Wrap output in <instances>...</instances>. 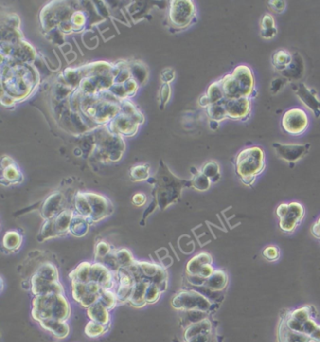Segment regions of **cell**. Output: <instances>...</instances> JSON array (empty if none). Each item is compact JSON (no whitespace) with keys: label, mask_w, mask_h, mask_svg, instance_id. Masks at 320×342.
Wrapping results in <instances>:
<instances>
[{"label":"cell","mask_w":320,"mask_h":342,"mask_svg":"<svg viewBox=\"0 0 320 342\" xmlns=\"http://www.w3.org/2000/svg\"><path fill=\"white\" fill-rule=\"evenodd\" d=\"M61 199H62V197L58 193L51 195L47 198V200L44 202V204L42 206V209H41V215H42L43 218L47 219V220L52 219V217L54 216V215L56 213H58L57 211L60 207Z\"/></svg>","instance_id":"ffe728a7"},{"label":"cell","mask_w":320,"mask_h":342,"mask_svg":"<svg viewBox=\"0 0 320 342\" xmlns=\"http://www.w3.org/2000/svg\"><path fill=\"white\" fill-rule=\"evenodd\" d=\"M115 254L121 268H128L135 263V260H134L132 254L126 249H120Z\"/></svg>","instance_id":"74e56055"},{"label":"cell","mask_w":320,"mask_h":342,"mask_svg":"<svg viewBox=\"0 0 320 342\" xmlns=\"http://www.w3.org/2000/svg\"><path fill=\"white\" fill-rule=\"evenodd\" d=\"M174 77H175V72H174L173 69H166V70H163L162 72H161V79L163 83H168L170 81L174 80Z\"/></svg>","instance_id":"c3c4849f"},{"label":"cell","mask_w":320,"mask_h":342,"mask_svg":"<svg viewBox=\"0 0 320 342\" xmlns=\"http://www.w3.org/2000/svg\"><path fill=\"white\" fill-rule=\"evenodd\" d=\"M22 174L16 164H11L10 166L2 169V180H6L8 185L10 183H16L22 180Z\"/></svg>","instance_id":"f546056e"},{"label":"cell","mask_w":320,"mask_h":342,"mask_svg":"<svg viewBox=\"0 0 320 342\" xmlns=\"http://www.w3.org/2000/svg\"><path fill=\"white\" fill-rule=\"evenodd\" d=\"M58 233L56 232L55 229V223H54V219H49L47 220L44 225L42 226V229L40 231V236L42 237V239H48L51 237L57 236Z\"/></svg>","instance_id":"60d3db41"},{"label":"cell","mask_w":320,"mask_h":342,"mask_svg":"<svg viewBox=\"0 0 320 342\" xmlns=\"http://www.w3.org/2000/svg\"><path fill=\"white\" fill-rule=\"evenodd\" d=\"M268 8L275 14H283L286 9V2L284 0H270L267 2Z\"/></svg>","instance_id":"f6af8a7d"},{"label":"cell","mask_w":320,"mask_h":342,"mask_svg":"<svg viewBox=\"0 0 320 342\" xmlns=\"http://www.w3.org/2000/svg\"><path fill=\"white\" fill-rule=\"evenodd\" d=\"M272 147L282 160L287 163H297L306 155L310 144H283L275 142Z\"/></svg>","instance_id":"30bf717a"},{"label":"cell","mask_w":320,"mask_h":342,"mask_svg":"<svg viewBox=\"0 0 320 342\" xmlns=\"http://www.w3.org/2000/svg\"><path fill=\"white\" fill-rule=\"evenodd\" d=\"M37 275H39L41 278L52 281V282H58V274L57 270L55 267L51 263H44L38 269Z\"/></svg>","instance_id":"4dcf8cb0"},{"label":"cell","mask_w":320,"mask_h":342,"mask_svg":"<svg viewBox=\"0 0 320 342\" xmlns=\"http://www.w3.org/2000/svg\"><path fill=\"white\" fill-rule=\"evenodd\" d=\"M88 315L91 321L104 325H107L110 320L108 309L100 302H97L93 306L88 308Z\"/></svg>","instance_id":"44dd1931"},{"label":"cell","mask_w":320,"mask_h":342,"mask_svg":"<svg viewBox=\"0 0 320 342\" xmlns=\"http://www.w3.org/2000/svg\"><path fill=\"white\" fill-rule=\"evenodd\" d=\"M213 259L208 253H200L193 258L187 264V273L189 275H199L201 269L207 265L212 264Z\"/></svg>","instance_id":"2e32d148"},{"label":"cell","mask_w":320,"mask_h":342,"mask_svg":"<svg viewBox=\"0 0 320 342\" xmlns=\"http://www.w3.org/2000/svg\"><path fill=\"white\" fill-rule=\"evenodd\" d=\"M150 280H142V281H138L135 282L131 297L129 299V303L136 306V307H141L144 306L147 302H146V292H147V288L148 285L150 284Z\"/></svg>","instance_id":"9a60e30c"},{"label":"cell","mask_w":320,"mask_h":342,"mask_svg":"<svg viewBox=\"0 0 320 342\" xmlns=\"http://www.w3.org/2000/svg\"><path fill=\"white\" fill-rule=\"evenodd\" d=\"M219 82L227 100L239 98L252 99L256 95L253 70L245 64L237 66L232 73L226 74Z\"/></svg>","instance_id":"6da1fadb"},{"label":"cell","mask_w":320,"mask_h":342,"mask_svg":"<svg viewBox=\"0 0 320 342\" xmlns=\"http://www.w3.org/2000/svg\"><path fill=\"white\" fill-rule=\"evenodd\" d=\"M172 306L175 308L181 310H198L206 312L211 308L212 304L203 294L195 290H190L178 293L172 300Z\"/></svg>","instance_id":"52a82bcc"},{"label":"cell","mask_w":320,"mask_h":342,"mask_svg":"<svg viewBox=\"0 0 320 342\" xmlns=\"http://www.w3.org/2000/svg\"><path fill=\"white\" fill-rule=\"evenodd\" d=\"M296 95L302 101V105L312 111L317 117L320 115V101L317 92L313 89H309L305 84L302 83L299 85Z\"/></svg>","instance_id":"4fadbf2b"},{"label":"cell","mask_w":320,"mask_h":342,"mask_svg":"<svg viewBox=\"0 0 320 342\" xmlns=\"http://www.w3.org/2000/svg\"><path fill=\"white\" fill-rule=\"evenodd\" d=\"M85 196L91 208V216L89 219H91L92 221H99L112 213V205L106 198L90 193H87Z\"/></svg>","instance_id":"8fae6325"},{"label":"cell","mask_w":320,"mask_h":342,"mask_svg":"<svg viewBox=\"0 0 320 342\" xmlns=\"http://www.w3.org/2000/svg\"><path fill=\"white\" fill-rule=\"evenodd\" d=\"M21 236L15 232H9L6 233L3 239V246L9 250H16L21 246Z\"/></svg>","instance_id":"e575fe53"},{"label":"cell","mask_w":320,"mask_h":342,"mask_svg":"<svg viewBox=\"0 0 320 342\" xmlns=\"http://www.w3.org/2000/svg\"><path fill=\"white\" fill-rule=\"evenodd\" d=\"M98 302H100L105 307H107L108 310H110L113 307H115L118 302V298H117V295H115V293L109 291L108 289L102 288Z\"/></svg>","instance_id":"d590c367"},{"label":"cell","mask_w":320,"mask_h":342,"mask_svg":"<svg viewBox=\"0 0 320 342\" xmlns=\"http://www.w3.org/2000/svg\"><path fill=\"white\" fill-rule=\"evenodd\" d=\"M266 168L265 152L262 148L253 146L245 148L235 158V171L243 184L253 186L256 178Z\"/></svg>","instance_id":"7a4b0ae2"},{"label":"cell","mask_w":320,"mask_h":342,"mask_svg":"<svg viewBox=\"0 0 320 342\" xmlns=\"http://www.w3.org/2000/svg\"><path fill=\"white\" fill-rule=\"evenodd\" d=\"M70 305L63 294L37 296L33 301L32 316L38 322L44 320L66 321L70 316Z\"/></svg>","instance_id":"277c9868"},{"label":"cell","mask_w":320,"mask_h":342,"mask_svg":"<svg viewBox=\"0 0 320 342\" xmlns=\"http://www.w3.org/2000/svg\"><path fill=\"white\" fill-rule=\"evenodd\" d=\"M75 207H76V210H77L79 216H84L87 219L90 217V216H91V208H90L89 202L87 199L85 194L84 195H82V194L78 195V197L76 198V200H75Z\"/></svg>","instance_id":"836d02e7"},{"label":"cell","mask_w":320,"mask_h":342,"mask_svg":"<svg viewBox=\"0 0 320 342\" xmlns=\"http://www.w3.org/2000/svg\"><path fill=\"white\" fill-rule=\"evenodd\" d=\"M40 325L50 331L54 337L58 339H63L69 334V326L63 322L58 320H44L40 321Z\"/></svg>","instance_id":"d6986e66"},{"label":"cell","mask_w":320,"mask_h":342,"mask_svg":"<svg viewBox=\"0 0 320 342\" xmlns=\"http://www.w3.org/2000/svg\"><path fill=\"white\" fill-rule=\"evenodd\" d=\"M106 332V325L101 324L99 323L96 322H89L86 329H85V333L87 336H89V338H97L100 337L101 335H103Z\"/></svg>","instance_id":"f35d334b"},{"label":"cell","mask_w":320,"mask_h":342,"mask_svg":"<svg viewBox=\"0 0 320 342\" xmlns=\"http://www.w3.org/2000/svg\"><path fill=\"white\" fill-rule=\"evenodd\" d=\"M154 183L156 185L154 189L156 202L161 210L167 208L179 198L184 186H191V180L187 181L176 178L162 161H160V170Z\"/></svg>","instance_id":"3957f363"},{"label":"cell","mask_w":320,"mask_h":342,"mask_svg":"<svg viewBox=\"0 0 320 342\" xmlns=\"http://www.w3.org/2000/svg\"><path fill=\"white\" fill-rule=\"evenodd\" d=\"M147 202V197L145 194L137 193L133 197V203L135 206L144 205Z\"/></svg>","instance_id":"681fc988"},{"label":"cell","mask_w":320,"mask_h":342,"mask_svg":"<svg viewBox=\"0 0 320 342\" xmlns=\"http://www.w3.org/2000/svg\"><path fill=\"white\" fill-rule=\"evenodd\" d=\"M199 105H200L202 108H207L209 106H211L210 100H209V98H208L207 94L201 96L200 99H199Z\"/></svg>","instance_id":"f5cc1de1"},{"label":"cell","mask_w":320,"mask_h":342,"mask_svg":"<svg viewBox=\"0 0 320 342\" xmlns=\"http://www.w3.org/2000/svg\"><path fill=\"white\" fill-rule=\"evenodd\" d=\"M312 233L317 238L320 239V217L315 223V225H314V227L312 229Z\"/></svg>","instance_id":"816d5d0a"},{"label":"cell","mask_w":320,"mask_h":342,"mask_svg":"<svg viewBox=\"0 0 320 342\" xmlns=\"http://www.w3.org/2000/svg\"><path fill=\"white\" fill-rule=\"evenodd\" d=\"M281 124L285 133L290 136L298 137L306 132L310 120L305 110L293 108L284 112Z\"/></svg>","instance_id":"8992f818"},{"label":"cell","mask_w":320,"mask_h":342,"mask_svg":"<svg viewBox=\"0 0 320 342\" xmlns=\"http://www.w3.org/2000/svg\"><path fill=\"white\" fill-rule=\"evenodd\" d=\"M71 22L74 26L81 27L85 23V17L82 13H76V14H73V16L71 17Z\"/></svg>","instance_id":"f907efd6"},{"label":"cell","mask_w":320,"mask_h":342,"mask_svg":"<svg viewBox=\"0 0 320 342\" xmlns=\"http://www.w3.org/2000/svg\"><path fill=\"white\" fill-rule=\"evenodd\" d=\"M303 62L301 58V56H297V54L293 55V59L291 64L288 66V68L284 70L282 73L283 75L287 78V79H293L298 80L303 73Z\"/></svg>","instance_id":"cb8c5ba5"},{"label":"cell","mask_w":320,"mask_h":342,"mask_svg":"<svg viewBox=\"0 0 320 342\" xmlns=\"http://www.w3.org/2000/svg\"><path fill=\"white\" fill-rule=\"evenodd\" d=\"M160 290L157 285L150 283L147 288L146 292V302L147 303H155L160 298Z\"/></svg>","instance_id":"ee69618b"},{"label":"cell","mask_w":320,"mask_h":342,"mask_svg":"<svg viewBox=\"0 0 320 342\" xmlns=\"http://www.w3.org/2000/svg\"><path fill=\"white\" fill-rule=\"evenodd\" d=\"M137 263H138L142 273L144 274V276L150 281L160 270V267H159L158 265L152 264V263H148V262H137Z\"/></svg>","instance_id":"ab89813d"},{"label":"cell","mask_w":320,"mask_h":342,"mask_svg":"<svg viewBox=\"0 0 320 342\" xmlns=\"http://www.w3.org/2000/svg\"><path fill=\"white\" fill-rule=\"evenodd\" d=\"M212 180L205 176L201 171H196L194 178L191 180V186L198 191H206L211 187Z\"/></svg>","instance_id":"d6a6232c"},{"label":"cell","mask_w":320,"mask_h":342,"mask_svg":"<svg viewBox=\"0 0 320 342\" xmlns=\"http://www.w3.org/2000/svg\"><path fill=\"white\" fill-rule=\"evenodd\" d=\"M292 59L293 55L289 51L285 49H279L274 52V54L271 56V63L273 68L277 72H283L291 64Z\"/></svg>","instance_id":"ac0fdd59"},{"label":"cell","mask_w":320,"mask_h":342,"mask_svg":"<svg viewBox=\"0 0 320 342\" xmlns=\"http://www.w3.org/2000/svg\"><path fill=\"white\" fill-rule=\"evenodd\" d=\"M207 113L211 121L216 122L218 124L227 119V111L225 109L223 102L209 106L207 108Z\"/></svg>","instance_id":"4316f807"},{"label":"cell","mask_w":320,"mask_h":342,"mask_svg":"<svg viewBox=\"0 0 320 342\" xmlns=\"http://www.w3.org/2000/svg\"><path fill=\"white\" fill-rule=\"evenodd\" d=\"M252 99L239 98L233 100L224 99L225 109L227 111V119L233 121H246L250 118L252 113Z\"/></svg>","instance_id":"9c48e42d"},{"label":"cell","mask_w":320,"mask_h":342,"mask_svg":"<svg viewBox=\"0 0 320 342\" xmlns=\"http://www.w3.org/2000/svg\"><path fill=\"white\" fill-rule=\"evenodd\" d=\"M109 253H110V247L106 242H101L98 244V246L96 247V255L98 256V258L104 259Z\"/></svg>","instance_id":"7dc6e473"},{"label":"cell","mask_w":320,"mask_h":342,"mask_svg":"<svg viewBox=\"0 0 320 342\" xmlns=\"http://www.w3.org/2000/svg\"><path fill=\"white\" fill-rule=\"evenodd\" d=\"M72 217H73V214L71 211H64V212H61L58 215V216L54 219L55 229L58 235L64 234L67 233L68 231H70Z\"/></svg>","instance_id":"d4e9b609"},{"label":"cell","mask_w":320,"mask_h":342,"mask_svg":"<svg viewBox=\"0 0 320 342\" xmlns=\"http://www.w3.org/2000/svg\"><path fill=\"white\" fill-rule=\"evenodd\" d=\"M170 98V86L168 83H163L160 89V108L162 109V108L166 105V103L168 102Z\"/></svg>","instance_id":"bcb514c9"},{"label":"cell","mask_w":320,"mask_h":342,"mask_svg":"<svg viewBox=\"0 0 320 342\" xmlns=\"http://www.w3.org/2000/svg\"><path fill=\"white\" fill-rule=\"evenodd\" d=\"M149 166L147 164H145V165H136V166H134L131 168V171H130V175H131V178L134 181H140V180H147L148 177H149Z\"/></svg>","instance_id":"8d00e7d4"},{"label":"cell","mask_w":320,"mask_h":342,"mask_svg":"<svg viewBox=\"0 0 320 342\" xmlns=\"http://www.w3.org/2000/svg\"><path fill=\"white\" fill-rule=\"evenodd\" d=\"M89 230V224L87 218H84V216H73L71 223V227H70V231L71 233H73V235L75 236H84Z\"/></svg>","instance_id":"83f0119b"},{"label":"cell","mask_w":320,"mask_h":342,"mask_svg":"<svg viewBox=\"0 0 320 342\" xmlns=\"http://www.w3.org/2000/svg\"><path fill=\"white\" fill-rule=\"evenodd\" d=\"M262 255L268 261H276L280 259V249L276 246H268L264 248Z\"/></svg>","instance_id":"7bdbcfd3"},{"label":"cell","mask_w":320,"mask_h":342,"mask_svg":"<svg viewBox=\"0 0 320 342\" xmlns=\"http://www.w3.org/2000/svg\"><path fill=\"white\" fill-rule=\"evenodd\" d=\"M201 172L212 180V182H217L221 179L220 165L215 161H209L202 166Z\"/></svg>","instance_id":"f1b7e54d"},{"label":"cell","mask_w":320,"mask_h":342,"mask_svg":"<svg viewBox=\"0 0 320 342\" xmlns=\"http://www.w3.org/2000/svg\"><path fill=\"white\" fill-rule=\"evenodd\" d=\"M279 227L284 233H292L304 217V208L299 202L282 203L276 209Z\"/></svg>","instance_id":"5b68a950"},{"label":"cell","mask_w":320,"mask_h":342,"mask_svg":"<svg viewBox=\"0 0 320 342\" xmlns=\"http://www.w3.org/2000/svg\"><path fill=\"white\" fill-rule=\"evenodd\" d=\"M196 10L192 1H172L170 20L178 28H187L196 19Z\"/></svg>","instance_id":"ba28073f"},{"label":"cell","mask_w":320,"mask_h":342,"mask_svg":"<svg viewBox=\"0 0 320 342\" xmlns=\"http://www.w3.org/2000/svg\"><path fill=\"white\" fill-rule=\"evenodd\" d=\"M206 94L210 100L211 105L218 104L225 99V94H224L222 86L219 81H216V82L213 83L212 85H210Z\"/></svg>","instance_id":"1f68e13d"},{"label":"cell","mask_w":320,"mask_h":342,"mask_svg":"<svg viewBox=\"0 0 320 342\" xmlns=\"http://www.w3.org/2000/svg\"><path fill=\"white\" fill-rule=\"evenodd\" d=\"M211 329H212L211 323L207 319H204L198 323L193 324L188 326L185 332V340L187 342L200 335H209L211 332Z\"/></svg>","instance_id":"7402d4cb"},{"label":"cell","mask_w":320,"mask_h":342,"mask_svg":"<svg viewBox=\"0 0 320 342\" xmlns=\"http://www.w3.org/2000/svg\"><path fill=\"white\" fill-rule=\"evenodd\" d=\"M277 34L276 22L271 14H265L260 20V36L265 40H271Z\"/></svg>","instance_id":"e0dca14e"},{"label":"cell","mask_w":320,"mask_h":342,"mask_svg":"<svg viewBox=\"0 0 320 342\" xmlns=\"http://www.w3.org/2000/svg\"><path fill=\"white\" fill-rule=\"evenodd\" d=\"M87 284L72 281V297L75 301L80 303L82 298L87 294Z\"/></svg>","instance_id":"b9f144b4"},{"label":"cell","mask_w":320,"mask_h":342,"mask_svg":"<svg viewBox=\"0 0 320 342\" xmlns=\"http://www.w3.org/2000/svg\"><path fill=\"white\" fill-rule=\"evenodd\" d=\"M32 292L36 296H42L48 294H63V288L58 282H52L45 280L37 274L31 279Z\"/></svg>","instance_id":"7c38bea8"},{"label":"cell","mask_w":320,"mask_h":342,"mask_svg":"<svg viewBox=\"0 0 320 342\" xmlns=\"http://www.w3.org/2000/svg\"><path fill=\"white\" fill-rule=\"evenodd\" d=\"M227 282H228L227 274L224 271L217 270V271H214L213 274L207 279L205 286L211 288L212 290L218 291L227 287Z\"/></svg>","instance_id":"603a6c76"},{"label":"cell","mask_w":320,"mask_h":342,"mask_svg":"<svg viewBox=\"0 0 320 342\" xmlns=\"http://www.w3.org/2000/svg\"><path fill=\"white\" fill-rule=\"evenodd\" d=\"M90 281L98 283L104 289H110L113 286V274L103 263H95L90 267Z\"/></svg>","instance_id":"5bb4252c"},{"label":"cell","mask_w":320,"mask_h":342,"mask_svg":"<svg viewBox=\"0 0 320 342\" xmlns=\"http://www.w3.org/2000/svg\"><path fill=\"white\" fill-rule=\"evenodd\" d=\"M90 267L91 264H89V262H83L74 271H72V273L70 274V277L72 279V281L87 284L89 282Z\"/></svg>","instance_id":"484cf974"}]
</instances>
